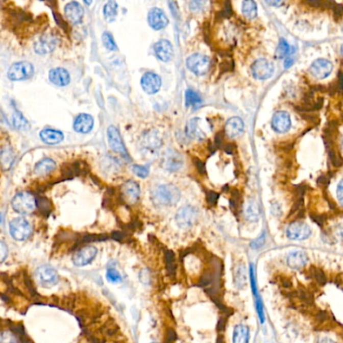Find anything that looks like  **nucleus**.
Returning a JSON list of instances; mask_svg holds the SVG:
<instances>
[{
    "mask_svg": "<svg viewBox=\"0 0 343 343\" xmlns=\"http://www.w3.org/2000/svg\"><path fill=\"white\" fill-rule=\"evenodd\" d=\"M9 232L11 237L16 240H28L32 233L33 227L24 217H16L9 224Z\"/></svg>",
    "mask_w": 343,
    "mask_h": 343,
    "instance_id": "3",
    "label": "nucleus"
},
{
    "mask_svg": "<svg viewBox=\"0 0 343 343\" xmlns=\"http://www.w3.org/2000/svg\"><path fill=\"white\" fill-rule=\"evenodd\" d=\"M314 277H315V279H316L319 283H321V284H324L325 281H326L325 275H324V273H323L321 270H319V269H317V270L314 272Z\"/></svg>",
    "mask_w": 343,
    "mask_h": 343,
    "instance_id": "46",
    "label": "nucleus"
},
{
    "mask_svg": "<svg viewBox=\"0 0 343 343\" xmlns=\"http://www.w3.org/2000/svg\"><path fill=\"white\" fill-rule=\"evenodd\" d=\"M265 242V234L261 235V237H259L257 240H254L252 243H251V248L252 249H260Z\"/></svg>",
    "mask_w": 343,
    "mask_h": 343,
    "instance_id": "44",
    "label": "nucleus"
},
{
    "mask_svg": "<svg viewBox=\"0 0 343 343\" xmlns=\"http://www.w3.org/2000/svg\"><path fill=\"white\" fill-rule=\"evenodd\" d=\"M72 127L76 132L87 134L91 132L94 127V119L89 114H80L76 117Z\"/></svg>",
    "mask_w": 343,
    "mask_h": 343,
    "instance_id": "19",
    "label": "nucleus"
},
{
    "mask_svg": "<svg viewBox=\"0 0 343 343\" xmlns=\"http://www.w3.org/2000/svg\"><path fill=\"white\" fill-rule=\"evenodd\" d=\"M11 206L14 211H16L17 213L30 214L36 207V200L34 194H32L31 192H19L13 198Z\"/></svg>",
    "mask_w": 343,
    "mask_h": 343,
    "instance_id": "2",
    "label": "nucleus"
},
{
    "mask_svg": "<svg viewBox=\"0 0 343 343\" xmlns=\"http://www.w3.org/2000/svg\"><path fill=\"white\" fill-rule=\"evenodd\" d=\"M217 343H224V339H223V338H220V337H219V338H218V339H217Z\"/></svg>",
    "mask_w": 343,
    "mask_h": 343,
    "instance_id": "58",
    "label": "nucleus"
},
{
    "mask_svg": "<svg viewBox=\"0 0 343 343\" xmlns=\"http://www.w3.org/2000/svg\"><path fill=\"white\" fill-rule=\"evenodd\" d=\"M341 7H342L341 5H338V7L334 9V14H335L336 16H338V17H340V16H341V10H342V8H341Z\"/></svg>",
    "mask_w": 343,
    "mask_h": 343,
    "instance_id": "55",
    "label": "nucleus"
},
{
    "mask_svg": "<svg viewBox=\"0 0 343 343\" xmlns=\"http://www.w3.org/2000/svg\"><path fill=\"white\" fill-rule=\"evenodd\" d=\"M311 235V229L303 222H294L287 229V237L290 240H303L308 239Z\"/></svg>",
    "mask_w": 343,
    "mask_h": 343,
    "instance_id": "12",
    "label": "nucleus"
},
{
    "mask_svg": "<svg viewBox=\"0 0 343 343\" xmlns=\"http://www.w3.org/2000/svg\"><path fill=\"white\" fill-rule=\"evenodd\" d=\"M318 343H336V342H334L333 340H331V339H329V338H323V339L319 340V342Z\"/></svg>",
    "mask_w": 343,
    "mask_h": 343,
    "instance_id": "57",
    "label": "nucleus"
},
{
    "mask_svg": "<svg viewBox=\"0 0 343 343\" xmlns=\"http://www.w3.org/2000/svg\"><path fill=\"white\" fill-rule=\"evenodd\" d=\"M220 15H224V17H230L232 15V5L229 1L226 2L225 10L220 12Z\"/></svg>",
    "mask_w": 343,
    "mask_h": 343,
    "instance_id": "48",
    "label": "nucleus"
},
{
    "mask_svg": "<svg viewBox=\"0 0 343 343\" xmlns=\"http://www.w3.org/2000/svg\"><path fill=\"white\" fill-rule=\"evenodd\" d=\"M223 132H218L216 135H215V145L218 147L220 144H222V141H223Z\"/></svg>",
    "mask_w": 343,
    "mask_h": 343,
    "instance_id": "53",
    "label": "nucleus"
},
{
    "mask_svg": "<svg viewBox=\"0 0 343 343\" xmlns=\"http://www.w3.org/2000/svg\"><path fill=\"white\" fill-rule=\"evenodd\" d=\"M176 339V334L173 330H168V334H167V339L166 342L172 343L174 342V340Z\"/></svg>",
    "mask_w": 343,
    "mask_h": 343,
    "instance_id": "51",
    "label": "nucleus"
},
{
    "mask_svg": "<svg viewBox=\"0 0 343 343\" xmlns=\"http://www.w3.org/2000/svg\"><path fill=\"white\" fill-rule=\"evenodd\" d=\"M250 338V330L246 325H237L234 330V343H248Z\"/></svg>",
    "mask_w": 343,
    "mask_h": 343,
    "instance_id": "29",
    "label": "nucleus"
},
{
    "mask_svg": "<svg viewBox=\"0 0 343 343\" xmlns=\"http://www.w3.org/2000/svg\"><path fill=\"white\" fill-rule=\"evenodd\" d=\"M219 198V194L217 192L214 191H208L206 193V202L210 205V206H214L217 203V200Z\"/></svg>",
    "mask_w": 343,
    "mask_h": 343,
    "instance_id": "42",
    "label": "nucleus"
},
{
    "mask_svg": "<svg viewBox=\"0 0 343 343\" xmlns=\"http://www.w3.org/2000/svg\"><path fill=\"white\" fill-rule=\"evenodd\" d=\"M98 254L97 248L93 246H86L80 249L72 257V263L77 267H84L93 262Z\"/></svg>",
    "mask_w": 343,
    "mask_h": 343,
    "instance_id": "10",
    "label": "nucleus"
},
{
    "mask_svg": "<svg viewBox=\"0 0 343 343\" xmlns=\"http://www.w3.org/2000/svg\"><path fill=\"white\" fill-rule=\"evenodd\" d=\"M253 76L258 80H267L274 72V66L266 59L256 61L252 66Z\"/></svg>",
    "mask_w": 343,
    "mask_h": 343,
    "instance_id": "13",
    "label": "nucleus"
},
{
    "mask_svg": "<svg viewBox=\"0 0 343 343\" xmlns=\"http://www.w3.org/2000/svg\"><path fill=\"white\" fill-rule=\"evenodd\" d=\"M65 15L71 24H78L83 19L84 8L79 2L71 1L65 7Z\"/></svg>",
    "mask_w": 343,
    "mask_h": 343,
    "instance_id": "18",
    "label": "nucleus"
},
{
    "mask_svg": "<svg viewBox=\"0 0 343 343\" xmlns=\"http://www.w3.org/2000/svg\"><path fill=\"white\" fill-rule=\"evenodd\" d=\"M337 198H338L340 205H342V181H340L337 187Z\"/></svg>",
    "mask_w": 343,
    "mask_h": 343,
    "instance_id": "52",
    "label": "nucleus"
},
{
    "mask_svg": "<svg viewBox=\"0 0 343 343\" xmlns=\"http://www.w3.org/2000/svg\"><path fill=\"white\" fill-rule=\"evenodd\" d=\"M194 164H195V166H197V168H198V170H199L200 173H202V174L206 173V165H205V163L203 161H201L198 158H194Z\"/></svg>",
    "mask_w": 343,
    "mask_h": 343,
    "instance_id": "47",
    "label": "nucleus"
},
{
    "mask_svg": "<svg viewBox=\"0 0 343 343\" xmlns=\"http://www.w3.org/2000/svg\"><path fill=\"white\" fill-rule=\"evenodd\" d=\"M241 10H242V14L247 18L253 19L257 16V13H258L257 3L255 1H252V0L243 1L242 6H241Z\"/></svg>",
    "mask_w": 343,
    "mask_h": 343,
    "instance_id": "32",
    "label": "nucleus"
},
{
    "mask_svg": "<svg viewBox=\"0 0 343 343\" xmlns=\"http://www.w3.org/2000/svg\"><path fill=\"white\" fill-rule=\"evenodd\" d=\"M332 69H333V66L328 60L318 59L312 63L310 67V72L316 79L322 80V79L327 78L330 75Z\"/></svg>",
    "mask_w": 343,
    "mask_h": 343,
    "instance_id": "16",
    "label": "nucleus"
},
{
    "mask_svg": "<svg viewBox=\"0 0 343 343\" xmlns=\"http://www.w3.org/2000/svg\"><path fill=\"white\" fill-rule=\"evenodd\" d=\"M82 170H83V166H81L79 162L67 164L63 167V176L67 178H72L75 176L80 175L82 173Z\"/></svg>",
    "mask_w": 343,
    "mask_h": 343,
    "instance_id": "34",
    "label": "nucleus"
},
{
    "mask_svg": "<svg viewBox=\"0 0 343 343\" xmlns=\"http://www.w3.org/2000/svg\"><path fill=\"white\" fill-rule=\"evenodd\" d=\"M148 23L149 26L155 30L159 31L164 29L168 24V18L163 10L160 8H153L148 13Z\"/></svg>",
    "mask_w": 343,
    "mask_h": 343,
    "instance_id": "17",
    "label": "nucleus"
},
{
    "mask_svg": "<svg viewBox=\"0 0 343 343\" xmlns=\"http://www.w3.org/2000/svg\"><path fill=\"white\" fill-rule=\"evenodd\" d=\"M102 41H103L104 46L108 51H111V52L118 51V46H117V44L114 40V37L110 33H108V32L104 33L103 35H102Z\"/></svg>",
    "mask_w": 343,
    "mask_h": 343,
    "instance_id": "36",
    "label": "nucleus"
},
{
    "mask_svg": "<svg viewBox=\"0 0 343 343\" xmlns=\"http://www.w3.org/2000/svg\"><path fill=\"white\" fill-rule=\"evenodd\" d=\"M35 72L34 66L29 62H18L13 64L7 71V77L12 82L26 81Z\"/></svg>",
    "mask_w": 343,
    "mask_h": 343,
    "instance_id": "4",
    "label": "nucleus"
},
{
    "mask_svg": "<svg viewBox=\"0 0 343 343\" xmlns=\"http://www.w3.org/2000/svg\"><path fill=\"white\" fill-rule=\"evenodd\" d=\"M295 50H294V47H292V50H290V52H289V54L288 55H290L289 57H287V59L285 60V69H289L290 67H292V65L294 64V61H295V59H294V57L292 56V53L294 52Z\"/></svg>",
    "mask_w": 343,
    "mask_h": 343,
    "instance_id": "45",
    "label": "nucleus"
},
{
    "mask_svg": "<svg viewBox=\"0 0 343 343\" xmlns=\"http://www.w3.org/2000/svg\"><path fill=\"white\" fill-rule=\"evenodd\" d=\"M289 52H290V46H289V44L287 43V41H286L284 38H281L280 41H279L277 51H276V57H277L278 59H283V58H285L286 56H288Z\"/></svg>",
    "mask_w": 343,
    "mask_h": 343,
    "instance_id": "37",
    "label": "nucleus"
},
{
    "mask_svg": "<svg viewBox=\"0 0 343 343\" xmlns=\"http://www.w3.org/2000/svg\"><path fill=\"white\" fill-rule=\"evenodd\" d=\"M185 103L187 107H198L202 104V99L194 91L187 90L185 93Z\"/></svg>",
    "mask_w": 343,
    "mask_h": 343,
    "instance_id": "35",
    "label": "nucleus"
},
{
    "mask_svg": "<svg viewBox=\"0 0 343 343\" xmlns=\"http://www.w3.org/2000/svg\"><path fill=\"white\" fill-rule=\"evenodd\" d=\"M57 167L56 162L51 158H44L36 163L35 166V174L37 176H46L54 172Z\"/></svg>",
    "mask_w": 343,
    "mask_h": 343,
    "instance_id": "27",
    "label": "nucleus"
},
{
    "mask_svg": "<svg viewBox=\"0 0 343 343\" xmlns=\"http://www.w3.org/2000/svg\"><path fill=\"white\" fill-rule=\"evenodd\" d=\"M48 79L52 84L58 87H66L69 84L70 76L67 69L56 68L51 69L48 72Z\"/></svg>",
    "mask_w": 343,
    "mask_h": 343,
    "instance_id": "22",
    "label": "nucleus"
},
{
    "mask_svg": "<svg viewBox=\"0 0 343 343\" xmlns=\"http://www.w3.org/2000/svg\"><path fill=\"white\" fill-rule=\"evenodd\" d=\"M104 17L108 22H113L118 14V4L115 1H108L104 6Z\"/></svg>",
    "mask_w": 343,
    "mask_h": 343,
    "instance_id": "31",
    "label": "nucleus"
},
{
    "mask_svg": "<svg viewBox=\"0 0 343 343\" xmlns=\"http://www.w3.org/2000/svg\"><path fill=\"white\" fill-rule=\"evenodd\" d=\"M141 86L145 93L156 94L161 87V78L154 72H146L141 79Z\"/></svg>",
    "mask_w": 343,
    "mask_h": 343,
    "instance_id": "15",
    "label": "nucleus"
},
{
    "mask_svg": "<svg viewBox=\"0 0 343 343\" xmlns=\"http://www.w3.org/2000/svg\"><path fill=\"white\" fill-rule=\"evenodd\" d=\"M243 122L239 117H233L229 119L225 126V132L227 136L235 138L240 135L243 131Z\"/></svg>",
    "mask_w": 343,
    "mask_h": 343,
    "instance_id": "24",
    "label": "nucleus"
},
{
    "mask_svg": "<svg viewBox=\"0 0 343 343\" xmlns=\"http://www.w3.org/2000/svg\"><path fill=\"white\" fill-rule=\"evenodd\" d=\"M8 256V249L7 246L0 240V263H2Z\"/></svg>",
    "mask_w": 343,
    "mask_h": 343,
    "instance_id": "43",
    "label": "nucleus"
},
{
    "mask_svg": "<svg viewBox=\"0 0 343 343\" xmlns=\"http://www.w3.org/2000/svg\"><path fill=\"white\" fill-rule=\"evenodd\" d=\"M14 161V153L9 145L3 146L0 150V164L4 170L10 169Z\"/></svg>",
    "mask_w": 343,
    "mask_h": 343,
    "instance_id": "28",
    "label": "nucleus"
},
{
    "mask_svg": "<svg viewBox=\"0 0 343 343\" xmlns=\"http://www.w3.org/2000/svg\"><path fill=\"white\" fill-rule=\"evenodd\" d=\"M272 127L276 132H287L291 127L290 115L284 111H279L275 113L272 118Z\"/></svg>",
    "mask_w": 343,
    "mask_h": 343,
    "instance_id": "21",
    "label": "nucleus"
},
{
    "mask_svg": "<svg viewBox=\"0 0 343 343\" xmlns=\"http://www.w3.org/2000/svg\"><path fill=\"white\" fill-rule=\"evenodd\" d=\"M186 66L189 70H191L197 76H204L208 71L210 63L209 59L206 56L194 54L187 59Z\"/></svg>",
    "mask_w": 343,
    "mask_h": 343,
    "instance_id": "6",
    "label": "nucleus"
},
{
    "mask_svg": "<svg viewBox=\"0 0 343 343\" xmlns=\"http://www.w3.org/2000/svg\"><path fill=\"white\" fill-rule=\"evenodd\" d=\"M107 279L112 283H119L122 281V277L120 273L115 269H108Z\"/></svg>",
    "mask_w": 343,
    "mask_h": 343,
    "instance_id": "39",
    "label": "nucleus"
},
{
    "mask_svg": "<svg viewBox=\"0 0 343 343\" xmlns=\"http://www.w3.org/2000/svg\"><path fill=\"white\" fill-rule=\"evenodd\" d=\"M183 165L182 156L174 149L166 150L161 158V166L167 172H177Z\"/></svg>",
    "mask_w": 343,
    "mask_h": 343,
    "instance_id": "9",
    "label": "nucleus"
},
{
    "mask_svg": "<svg viewBox=\"0 0 343 343\" xmlns=\"http://www.w3.org/2000/svg\"><path fill=\"white\" fill-rule=\"evenodd\" d=\"M107 136H108L109 145H110L111 149L114 152L122 155L124 158H129L128 152H127L126 147H125V145L123 143L121 134H120L119 130L115 126H110L108 128Z\"/></svg>",
    "mask_w": 343,
    "mask_h": 343,
    "instance_id": "8",
    "label": "nucleus"
},
{
    "mask_svg": "<svg viewBox=\"0 0 343 343\" xmlns=\"http://www.w3.org/2000/svg\"><path fill=\"white\" fill-rule=\"evenodd\" d=\"M0 216H1V215H0ZM0 220H1V217H0Z\"/></svg>",
    "mask_w": 343,
    "mask_h": 343,
    "instance_id": "59",
    "label": "nucleus"
},
{
    "mask_svg": "<svg viewBox=\"0 0 343 343\" xmlns=\"http://www.w3.org/2000/svg\"><path fill=\"white\" fill-rule=\"evenodd\" d=\"M133 172L141 178H146L149 174V169L147 166H141V165H133L132 166Z\"/></svg>",
    "mask_w": 343,
    "mask_h": 343,
    "instance_id": "40",
    "label": "nucleus"
},
{
    "mask_svg": "<svg viewBox=\"0 0 343 343\" xmlns=\"http://www.w3.org/2000/svg\"><path fill=\"white\" fill-rule=\"evenodd\" d=\"M35 276L38 282L44 287H51L57 284L59 280V275L57 273L56 269L48 265H43L37 268Z\"/></svg>",
    "mask_w": 343,
    "mask_h": 343,
    "instance_id": "11",
    "label": "nucleus"
},
{
    "mask_svg": "<svg viewBox=\"0 0 343 343\" xmlns=\"http://www.w3.org/2000/svg\"><path fill=\"white\" fill-rule=\"evenodd\" d=\"M151 199L155 206H174L180 200V191L173 184H164L156 187L152 191Z\"/></svg>",
    "mask_w": 343,
    "mask_h": 343,
    "instance_id": "1",
    "label": "nucleus"
},
{
    "mask_svg": "<svg viewBox=\"0 0 343 343\" xmlns=\"http://www.w3.org/2000/svg\"><path fill=\"white\" fill-rule=\"evenodd\" d=\"M54 15H55V18H56V20H57V22H58V24L61 27V28H63L64 30H67V27L65 26V22L61 19V15L58 13H56V12H54Z\"/></svg>",
    "mask_w": 343,
    "mask_h": 343,
    "instance_id": "50",
    "label": "nucleus"
},
{
    "mask_svg": "<svg viewBox=\"0 0 343 343\" xmlns=\"http://www.w3.org/2000/svg\"><path fill=\"white\" fill-rule=\"evenodd\" d=\"M308 262V258L306 254L302 251H295L290 253L287 256V264L290 268L294 270L303 269Z\"/></svg>",
    "mask_w": 343,
    "mask_h": 343,
    "instance_id": "23",
    "label": "nucleus"
},
{
    "mask_svg": "<svg viewBox=\"0 0 343 343\" xmlns=\"http://www.w3.org/2000/svg\"><path fill=\"white\" fill-rule=\"evenodd\" d=\"M12 124H13L14 128H16L17 130L24 131V130H29L30 129V123H29V121L18 111H16L13 114V116H12Z\"/></svg>",
    "mask_w": 343,
    "mask_h": 343,
    "instance_id": "33",
    "label": "nucleus"
},
{
    "mask_svg": "<svg viewBox=\"0 0 343 343\" xmlns=\"http://www.w3.org/2000/svg\"><path fill=\"white\" fill-rule=\"evenodd\" d=\"M225 150L228 154H233L234 152V145L233 144H228L226 147H225Z\"/></svg>",
    "mask_w": 343,
    "mask_h": 343,
    "instance_id": "54",
    "label": "nucleus"
},
{
    "mask_svg": "<svg viewBox=\"0 0 343 343\" xmlns=\"http://www.w3.org/2000/svg\"><path fill=\"white\" fill-rule=\"evenodd\" d=\"M329 156H330V159H331V161H332V163H333L334 166H340V165H341V160H340V159H337L336 154H335L334 151L330 150V151H329Z\"/></svg>",
    "mask_w": 343,
    "mask_h": 343,
    "instance_id": "49",
    "label": "nucleus"
},
{
    "mask_svg": "<svg viewBox=\"0 0 343 343\" xmlns=\"http://www.w3.org/2000/svg\"><path fill=\"white\" fill-rule=\"evenodd\" d=\"M145 146H147V147H157V145H158V147L160 146V140H159V138L156 137V136H153L151 133H149V136H147V137L145 138Z\"/></svg>",
    "mask_w": 343,
    "mask_h": 343,
    "instance_id": "41",
    "label": "nucleus"
},
{
    "mask_svg": "<svg viewBox=\"0 0 343 343\" xmlns=\"http://www.w3.org/2000/svg\"><path fill=\"white\" fill-rule=\"evenodd\" d=\"M198 217H199V212L195 207L185 206L181 207L177 211L175 219L179 228L188 229L197 223Z\"/></svg>",
    "mask_w": 343,
    "mask_h": 343,
    "instance_id": "5",
    "label": "nucleus"
},
{
    "mask_svg": "<svg viewBox=\"0 0 343 343\" xmlns=\"http://www.w3.org/2000/svg\"><path fill=\"white\" fill-rule=\"evenodd\" d=\"M243 212H244L246 218L250 222H257L259 219L260 209H259L257 203H255L254 201H250L247 203Z\"/></svg>",
    "mask_w": 343,
    "mask_h": 343,
    "instance_id": "30",
    "label": "nucleus"
},
{
    "mask_svg": "<svg viewBox=\"0 0 343 343\" xmlns=\"http://www.w3.org/2000/svg\"><path fill=\"white\" fill-rule=\"evenodd\" d=\"M154 52L156 57L164 63L170 62L174 55L173 46L170 41L166 39H161L158 42H156L154 45Z\"/></svg>",
    "mask_w": 343,
    "mask_h": 343,
    "instance_id": "20",
    "label": "nucleus"
},
{
    "mask_svg": "<svg viewBox=\"0 0 343 343\" xmlns=\"http://www.w3.org/2000/svg\"><path fill=\"white\" fill-rule=\"evenodd\" d=\"M40 139L48 145H55L59 144L64 140V134L59 130L54 129H43L39 133Z\"/></svg>",
    "mask_w": 343,
    "mask_h": 343,
    "instance_id": "25",
    "label": "nucleus"
},
{
    "mask_svg": "<svg viewBox=\"0 0 343 343\" xmlns=\"http://www.w3.org/2000/svg\"><path fill=\"white\" fill-rule=\"evenodd\" d=\"M59 45V37L54 34L41 35L35 43V51L38 55H46L56 50Z\"/></svg>",
    "mask_w": 343,
    "mask_h": 343,
    "instance_id": "7",
    "label": "nucleus"
},
{
    "mask_svg": "<svg viewBox=\"0 0 343 343\" xmlns=\"http://www.w3.org/2000/svg\"><path fill=\"white\" fill-rule=\"evenodd\" d=\"M200 121L201 119L199 118H193L189 120L186 126V134L188 137L191 139H197V140L206 139L205 132L200 128Z\"/></svg>",
    "mask_w": 343,
    "mask_h": 343,
    "instance_id": "26",
    "label": "nucleus"
},
{
    "mask_svg": "<svg viewBox=\"0 0 343 343\" xmlns=\"http://www.w3.org/2000/svg\"><path fill=\"white\" fill-rule=\"evenodd\" d=\"M140 197V187L137 182L129 180L121 186V198L128 205L136 204Z\"/></svg>",
    "mask_w": 343,
    "mask_h": 343,
    "instance_id": "14",
    "label": "nucleus"
},
{
    "mask_svg": "<svg viewBox=\"0 0 343 343\" xmlns=\"http://www.w3.org/2000/svg\"><path fill=\"white\" fill-rule=\"evenodd\" d=\"M165 263H166V270L168 275L175 274V258H174V254L172 251H166L165 252Z\"/></svg>",
    "mask_w": 343,
    "mask_h": 343,
    "instance_id": "38",
    "label": "nucleus"
},
{
    "mask_svg": "<svg viewBox=\"0 0 343 343\" xmlns=\"http://www.w3.org/2000/svg\"><path fill=\"white\" fill-rule=\"evenodd\" d=\"M267 3H268L269 5H273V6H280V5L283 4V2H281V1H277V2H274V1H267Z\"/></svg>",
    "mask_w": 343,
    "mask_h": 343,
    "instance_id": "56",
    "label": "nucleus"
}]
</instances>
